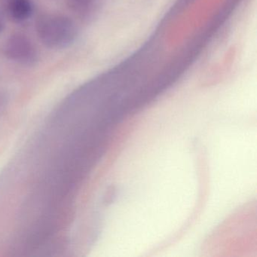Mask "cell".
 Instances as JSON below:
<instances>
[{"label":"cell","mask_w":257,"mask_h":257,"mask_svg":"<svg viewBox=\"0 0 257 257\" xmlns=\"http://www.w3.org/2000/svg\"><path fill=\"white\" fill-rule=\"evenodd\" d=\"M35 32L40 43L51 50H63L76 42L79 29L76 22L61 13H43L35 22Z\"/></svg>","instance_id":"1"},{"label":"cell","mask_w":257,"mask_h":257,"mask_svg":"<svg viewBox=\"0 0 257 257\" xmlns=\"http://www.w3.org/2000/svg\"><path fill=\"white\" fill-rule=\"evenodd\" d=\"M2 53L9 61L23 67L35 66L40 59L35 43L27 34L21 32L12 34L6 39Z\"/></svg>","instance_id":"2"},{"label":"cell","mask_w":257,"mask_h":257,"mask_svg":"<svg viewBox=\"0 0 257 257\" xmlns=\"http://www.w3.org/2000/svg\"><path fill=\"white\" fill-rule=\"evenodd\" d=\"M3 6L10 19L19 23L28 20L34 12L32 0H7Z\"/></svg>","instance_id":"3"},{"label":"cell","mask_w":257,"mask_h":257,"mask_svg":"<svg viewBox=\"0 0 257 257\" xmlns=\"http://www.w3.org/2000/svg\"><path fill=\"white\" fill-rule=\"evenodd\" d=\"M97 0H64L67 8L76 14H85L95 5Z\"/></svg>","instance_id":"4"},{"label":"cell","mask_w":257,"mask_h":257,"mask_svg":"<svg viewBox=\"0 0 257 257\" xmlns=\"http://www.w3.org/2000/svg\"><path fill=\"white\" fill-rule=\"evenodd\" d=\"M4 25L2 22H0V33H2L3 30H4Z\"/></svg>","instance_id":"5"}]
</instances>
